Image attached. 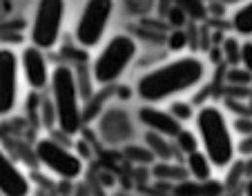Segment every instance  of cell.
<instances>
[{
    "instance_id": "obj_1",
    "label": "cell",
    "mask_w": 252,
    "mask_h": 196,
    "mask_svg": "<svg viewBox=\"0 0 252 196\" xmlns=\"http://www.w3.org/2000/svg\"><path fill=\"white\" fill-rule=\"evenodd\" d=\"M205 76V65L196 56H183L172 62H165L161 67L148 72L138 78L136 94L145 103H158L172 98L176 94H183L188 89H194Z\"/></svg>"
},
{
    "instance_id": "obj_2",
    "label": "cell",
    "mask_w": 252,
    "mask_h": 196,
    "mask_svg": "<svg viewBox=\"0 0 252 196\" xmlns=\"http://www.w3.org/2000/svg\"><path fill=\"white\" fill-rule=\"evenodd\" d=\"M196 132H199L203 152L208 154L214 168H230L234 163L237 145L232 140L223 112L214 105L201 107L199 114H196Z\"/></svg>"
},
{
    "instance_id": "obj_3",
    "label": "cell",
    "mask_w": 252,
    "mask_h": 196,
    "mask_svg": "<svg viewBox=\"0 0 252 196\" xmlns=\"http://www.w3.org/2000/svg\"><path fill=\"white\" fill-rule=\"evenodd\" d=\"M52 96H54V110H56L58 127L63 134L74 136L81 132L83 118L81 105H78V83L76 76L67 65H58L52 72Z\"/></svg>"
},
{
    "instance_id": "obj_4",
    "label": "cell",
    "mask_w": 252,
    "mask_h": 196,
    "mask_svg": "<svg viewBox=\"0 0 252 196\" xmlns=\"http://www.w3.org/2000/svg\"><path fill=\"white\" fill-rule=\"evenodd\" d=\"M136 40L125 34H119L103 47L92 65V76L98 85H112L125 74L129 62L136 58Z\"/></svg>"
},
{
    "instance_id": "obj_5",
    "label": "cell",
    "mask_w": 252,
    "mask_h": 196,
    "mask_svg": "<svg viewBox=\"0 0 252 196\" xmlns=\"http://www.w3.org/2000/svg\"><path fill=\"white\" fill-rule=\"evenodd\" d=\"M63 20H65V2H61V0H43V2H38L36 14H33L32 31H29L33 47L43 49V52L56 47L63 29Z\"/></svg>"
},
{
    "instance_id": "obj_6",
    "label": "cell",
    "mask_w": 252,
    "mask_h": 196,
    "mask_svg": "<svg viewBox=\"0 0 252 196\" xmlns=\"http://www.w3.org/2000/svg\"><path fill=\"white\" fill-rule=\"evenodd\" d=\"M112 11H114V2L110 0H87L83 5L81 18L76 23V40L81 47H96L100 43Z\"/></svg>"
},
{
    "instance_id": "obj_7",
    "label": "cell",
    "mask_w": 252,
    "mask_h": 196,
    "mask_svg": "<svg viewBox=\"0 0 252 196\" xmlns=\"http://www.w3.org/2000/svg\"><path fill=\"white\" fill-rule=\"evenodd\" d=\"M36 158L40 161V165L52 169L61 178H76L83 169L81 158L54 139H43L36 143Z\"/></svg>"
},
{
    "instance_id": "obj_8",
    "label": "cell",
    "mask_w": 252,
    "mask_h": 196,
    "mask_svg": "<svg viewBox=\"0 0 252 196\" xmlns=\"http://www.w3.org/2000/svg\"><path fill=\"white\" fill-rule=\"evenodd\" d=\"M18 69L20 58L7 47L0 49V112H2V116H7L16 107Z\"/></svg>"
},
{
    "instance_id": "obj_9",
    "label": "cell",
    "mask_w": 252,
    "mask_h": 196,
    "mask_svg": "<svg viewBox=\"0 0 252 196\" xmlns=\"http://www.w3.org/2000/svg\"><path fill=\"white\" fill-rule=\"evenodd\" d=\"M20 69H23L25 81L29 83L32 89L38 91V89H45L47 85H52V72L47 67L43 49L33 47V45L25 47L23 54H20Z\"/></svg>"
},
{
    "instance_id": "obj_10",
    "label": "cell",
    "mask_w": 252,
    "mask_h": 196,
    "mask_svg": "<svg viewBox=\"0 0 252 196\" xmlns=\"http://www.w3.org/2000/svg\"><path fill=\"white\" fill-rule=\"evenodd\" d=\"M138 120H141L148 132H154V134H161L165 139L176 140L179 134L183 132V125L170 114V112H163L154 105H145L138 110Z\"/></svg>"
},
{
    "instance_id": "obj_11",
    "label": "cell",
    "mask_w": 252,
    "mask_h": 196,
    "mask_svg": "<svg viewBox=\"0 0 252 196\" xmlns=\"http://www.w3.org/2000/svg\"><path fill=\"white\" fill-rule=\"evenodd\" d=\"M0 192L2 196H27L29 181L7 154H0Z\"/></svg>"
},
{
    "instance_id": "obj_12",
    "label": "cell",
    "mask_w": 252,
    "mask_h": 196,
    "mask_svg": "<svg viewBox=\"0 0 252 196\" xmlns=\"http://www.w3.org/2000/svg\"><path fill=\"white\" fill-rule=\"evenodd\" d=\"M186 168L190 172L192 181H199V183H208L212 178V161L208 158L205 152H194L186 158Z\"/></svg>"
},
{
    "instance_id": "obj_13",
    "label": "cell",
    "mask_w": 252,
    "mask_h": 196,
    "mask_svg": "<svg viewBox=\"0 0 252 196\" xmlns=\"http://www.w3.org/2000/svg\"><path fill=\"white\" fill-rule=\"evenodd\" d=\"M152 176L157 181H170V183H183V181H190V172L188 168L179 165V163H158L152 168Z\"/></svg>"
},
{
    "instance_id": "obj_14",
    "label": "cell",
    "mask_w": 252,
    "mask_h": 196,
    "mask_svg": "<svg viewBox=\"0 0 252 196\" xmlns=\"http://www.w3.org/2000/svg\"><path fill=\"white\" fill-rule=\"evenodd\" d=\"M145 143H148L150 152L157 158H161L163 163H170V158H174V147H172L170 139H165V136L148 132V134H145Z\"/></svg>"
},
{
    "instance_id": "obj_15",
    "label": "cell",
    "mask_w": 252,
    "mask_h": 196,
    "mask_svg": "<svg viewBox=\"0 0 252 196\" xmlns=\"http://www.w3.org/2000/svg\"><path fill=\"white\" fill-rule=\"evenodd\" d=\"M232 29L237 34L252 36V2H243L232 16Z\"/></svg>"
},
{
    "instance_id": "obj_16",
    "label": "cell",
    "mask_w": 252,
    "mask_h": 196,
    "mask_svg": "<svg viewBox=\"0 0 252 196\" xmlns=\"http://www.w3.org/2000/svg\"><path fill=\"white\" fill-rule=\"evenodd\" d=\"M174 143H176V147H179V152H183L186 156H190V154L199 152L201 140L196 139V134H192L190 129H183V132L179 134V139H176Z\"/></svg>"
},
{
    "instance_id": "obj_17",
    "label": "cell",
    "mask_w": 252,
    "mask_h": 196,
    "mask_svg": "<svg viewBox=\"0 0 252 196\" xmlns=\"http://www.w3.org/2000/svg\"><path fill=\"white\" fill-rule=\"evenodd\" d=\"M241 47L243 45L239 43L237 38H232V36L223 38V60H228L232 67L239 65V62H241Z\"/></svg>"
},
{
    "instance_id": "obj_18",
    "label": "cell",
    "mask_w": 252,
    "mask_h": 196,
    "mask_svg": "<svg viewBox=\"0 0 252 196\" xmlns=\"http://www.w3.org/2000/svg\"><path fill=\"white\" fill-rule=\"evenodd\" d=\"M179 7H181L183 11H186V16H190V18L194 20H205L208 18V5L205 2H196V0H190V2H179Z\"/></svg>"
},
{
    "instance_id": "obj_19",
    "label": "cell",
    "mask_w": 252,
    "mask_h": 196,
    "mask_svg": "<svg viewBox=\"0 0 252 196\" xmlns=\"http://www.w3.org/2000/svg\"><path fill=\"white\" fill-rule=\"evenodd\" d=\"M172 194L174 196H203V183L183 181V183H179V185H174Z\"/></svg>"
},
{
    "instance_id": "obj_20",
    "label": "cell",
    "mask_w": 252,
    "mask_h": 196,
    "mask_svg": "<svg viewBox=\"0 0 252 196\" xmlns=\"http://www.w3.org/2000/svg\"><path fill=\"white\" fill-rule=\"evenodd\" d=\"M225 81L232 87H243V85H248V83H252V74L241 67H230L228 72H225Z\"/></svg>"
},
{
    "instance_id": "obj_21",
    "label": "cell",
    "mask_w": 252,
    "mask_h": 196,
    "mask_svg": "<svg viewBox=\"0 0 252 196\" xmlns=\"http://www.w3.org/2000/svg\"><path fill=\"white\" fill-rule=\"evenodd\" d=\"M167 112H170V114L174 116L179 123H186V120H190L192 116H194V110H192V105H190V103H186V101H174Z\"/></svg>"
},
{
    "instance_id": "obj_22",
    "label": "cell",
    "mask_w": 252,
    "mask_h": 196,
    "mask_svg": "<svg viewBox=\"0 0 252 196\" xmlns=\"http://www.w3.org/2000/svg\"><path fill=\"white\" fill-rule=\"evenodd\" d=\"M241 176H246V158H243V161H234L232 165H230L228 178H225V190H232V187L241 181Z\"/></svg>"
},
{
    "instance_id": "obj_23",
    "label": "cell",
    "mask_w": 252,
    "mask_h": 196,
    "mask_svg": "<svg viewBox=\"0 0 252 196\" xmlns=\"http://www.w3.org/2000/svg\"><path fill=\"white\" fill-rule=\"evenodd\" d=\"M125 156H129V161H134V163H152L157 158L150 149H141V147H127L125 149Z\"/></svg>"
},
{
    "instance_id": "obj_24",
    "label": "cell",
    "mask_w": 252,
    "mask_h": 196,
    "mask_svg": "<svg viewBox=\"0 0 252 196\" xmlns=\"http://www.w3.org/2000/svg\"><path fill=\"white\" fill-rule=\"evenodd\" d=\"M186 45H188V36H186V31H181V29H174V31L167 36V47H170L172 52H181Z\"/></svg>"
},
{
    "instance_id": "obj_25",
    "label": "cell",
    "mask_w": 252,
    "mask_h": 196,
    "mask_svg": "<svg viewBox=\"0 0 252 196\" xmlns=\"http://www.w3.org/2000/svg\"><path fill=\"white\" fill-rule=\"evenodd\" d=\"M225 105H228L232 112H237L239 118H252V110H250V105H243V103H241V101H237V98H225Z\"/></svg>"
},
{
    "instance_id": "obj_26",
    "label": "cell",
    "mask_w": 252,
    "mask_h": 196,
    "mask_svg": "<svg viewBox=\"0 0 252 196\" xmlns=\"http://www.w3.org/2000/svg\"><path fill=\"white\" fill-rule=\"evenodd\" d=\"M225 190V185H221L219 181L210 178L208 183H203V196H221Z\"/></svg>"
},
{
    "instance_id": "obj_27",
    "label": "cell",
    "mask_w": 252,
    "mask_h": 196,
    "mask_svg": "<svg viewBox=\"0 0 252 196\" xmlns=\"http://www.w3.org/2000/svg\"><path fill=\"white\" fill-rule=\"evenodd\" d=\"M234 129H237L239 134L243 136V139H246V136H252V118H234Z\"/></svg>"
},
{
    "instance_id": "obj_28",
    "label": "cell",
    "mask_w": 252,
    "mask_h": 196,
    "mask_svg": "<svg viewBox=\"0 0 252 196\" xmlns=\"http://www.w3.org/2000/svg\"><path fill=\"white\" fill-rule=\"evenodd\" d=\"M241 65H243V69H248L252 74V40L243 43V47H241Z\"/></svg>"
},
{
    "instance_id": "obj_29",
    "label": "cell",
    "mask_w": 252,
    "mask_h": 196,
    "mask_svg": "<svg viewBox=\"0 0 252 196\" xmlns=\"http://www.w3.org/2000/svg\"><path fill=\"white\" fill-rule=\"evenodd\" d=\"M237 152L241 154V156H250L252 158V136H246V139L239 140Z\"/></svg>"
},
{
    "instance_id": "obj_30",
    "label": "cell",
    "mask_w": 252,
    "mask_h": 196,
    "mask_svg": "<svg viewBox=\"0 0 252 196\" xmlns=\"http://www.w3.org/2000/svg\"><path fill=\"white\" fill-rule=\"evenodd\" d=\"M170 20H172L174 25H183V23H186V11H183L179 5L172 7V11H170Z\"/></svg>"
},
{
    "instance_id": "obj_31",
    "label": "cell",
    "mask_w": 252,
    "mask_h": 196,
    "mask_svg": "<svg viewBox=\"0 0 252 196\" xmlns=\"http://www.w3.org/2000/svg\"><path fill=\"white\" fill-rule=\"evenodd\" d=\"M208 11H212L217 18H221L223 16V5L221 2H208Z\"/></svg>"
},
{
    "instance_id": "obj_32",
    "label": "cell",
    "mask_w": 252,
    "mask_h": 196,
    "mask_svg": "<svg viewBox=\"0 0 252 196\" xmlns=\"http://www.w3.org/2000/svg\"><path fill=\"white\" fill-rule=\"evenodd\" d=\"M246 176L252 178V158H248L246 161Z\"/></svg>"
},
{
    "instance_id": "obj_33",
    "label": "cell",
    "mask_w": 252,
    "mask_h": 196,
    "mask_svg": "<svg viewBox=\"0 0 252 196\" xmlns=\"http://www.w3.org/2000/svg\"><path fill=\"white\" fill-rule=\"evenodd\" d=\"M246 196H252V178H248L246 183Z\"/></svg>"
},
{
    "instance_id": "obj_34",
    "label": "cell",
    "mask_w": 252,
    "mask_h": 196,
    "mask_svg": "<svg viewBox=\"0 0 252 196\" xmlns=\"http://www.w3.org/2000/svg\"><path fill=\"white\" fill-rule=\"evenodd\" d=\"M248 105H250V110H252V87H250V103H248Z\"/></svg>"
}]
</instances>
